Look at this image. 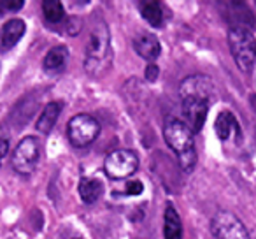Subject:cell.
Listing matches in <instances>:
<instances>
[{
  "instance_id": "6da1fadb",
  "label": "cell",
  "mask_w": 256,
  "mask_h": 239,
  "mask_svg": "<svg viewBox=\"0 0 256 239\" xmlns=\"http://www.w3.org/2000/svg\"><path fill=\"white\" fill-rule=\"evenodd\" d=\"M164 139L167 146L178 155L179 165L184 172H192L196 165L195 134L192 132L184 120L172 118L164 127Z\"/></svg>"
},
{
  "instance_id": "7a4b0ae2",
  "label": "cell",
  "mask_w": 256,
  "mask_h": 239,
  "mask_svg": "<svg viewBox=\"0 0 256 239\" xmlns=\"http://www.w3.org/2000/svg\"><path fill=\"white\" fill-rule=\"evenodd\" d=\"M84 53V69L88 74L96 76L107 67L110 55V32L104 20H93Z\"/></svg>"
},
{
  "instance_id": "3957f363",
  "label": "cell",
  "mask_w": 256,
  "mask_h": 239,
  "mask_svg": "<svg viewBox=\"0 0 256 239\" xmlns=\"http://www.w3.org/2000/svg\"><path fill=\"white\" fill-rule=\"evenodd\" d=\"M228 48L242 72L252 71L256 64V39L246 27H234L228 32Z\"/></svg>"
},
{
  "instance_id": "277c9868",
  "label": "cell",
  "mask_w": 256,
  "mask_h": 239,
  "mask_svg": "<svg viewBox=\"0 0 256 239\" xmlns=\"http://www.w3.org/2000/svg\"><path fill=\"white\" fill-rule=\"evenodd\" d=\"M100 136V123L88 113H79L67 123V137L74 148H86Z\"/></svg>"
},
{
  "instance_id": "5b68a950",
  "label": "cell",
  "mask_w": 256,
  "mask_h": 239,
  "mask_svg": "<svg viewBox=\"0 0 256 239\" xmlns=\"http://www.w3.org/2000/svg\"><path fill=\"white\" fill-rule=\"evenodd\" d=\"M40 160V141L36 136H26L12 151V169L22 176H30Z\"/></svg>"
},
{
  "instance_id": "8992f818",
  "label": "cell",
  "mask_w": 256,
  "mask_h": 239,
  "mask_svg": "<svg viewBox=\"0 0 256 239\" xmlns=\"http://www.w3.org/2000/svg\"><path fill=\"white\" fill-rule=\"evenodd\" d=\"M104 169L112 179H126L134 176L139 169V157L134 150H114L104 160Z\"/></svg>"
},
{
  "instance_id": "52a82bcc",
  "label": "cell",
  "mask_w": 256,
  "mask_h": 239,
  "mask_svg": "<svg viewBox=\"0 0 256 239\" xmlns=\"http://www.w3.org/2000/svg\"><path fill=\"white\" fill-rule=\"evenodd\" d=\"M210 230L216 239H249V232L230 211H218L210 220Z\"/></svg>"
},
{
  "instance_id": "ba28073f",
  "label": "cell",
  "mask_w": 256,
  "mask_h": 239,
  "mask_svg": "<svg viewBox=\"0 0 256 239\" xmlns=\"http://www.w3.org/2000/svg\"><path fill=\"white\" fill-rule=\"evenodd\" d=\"M210 100L200 99V97H184L182 99V116L184 123L192 129L193 134H198L202 130L204 123L207 120Z\"/></svg>"
},
{
  "instance_id": "9c48e42d",
  "label": "cell",
  "mask_w": 256,
  "mask_h": 239,
  "mask_svg": "<svg viewBox=\"0 0 256 239\" xmlns=\"http://www.w3.org/2000/svg\"><path fill=\"white\" fill-rule=\"evenodd\" d=\"M179 93H181V99H184V97H200V99L210 100L214 97V85L207 76L195 74L186 78L181 83Z\"/></svg>"
},
{
  "instance_id": "30bf717a",
  "label": "cell",
  "mask_w": 256,
  "mask_h": 239,
  "mask_svg": "<svg viewBox=\"0 0 256 239\" xmlns=\"http://www.w3.org/2000/svg\"><path fill=\"white\" fill-rule=\"evenodd\" d=\"M134 50L140 58L148 60L150 64H154L162 53V44L158 37L151 32H140L134 37Z\"/></svg>"
},
{
  "instance_id": "8fae6325",
  "label": "cell",
  "mask_w": 256,
  "mask_h": 239,
  "mask_svg": "<svg viewBox=\"0 0 256 239\" xmlns=\"http://www.w3.org/2000/svg\"><path fill=\"white\" fill-rule=\"evenodd\" d=\"M26 32V23L20 18H12L9 22H6V25L2 27V34H0V46L2 50H11L20 43L23 36Z\"/></svg>"
},
{
  "instance_id": "7c38bea8",
  "label": "cell",
  "mask_w": 256,
  "mask_h": 239,
  "mask_svg": "<svg viewBox=\"0 0 256 239\" xmlns=\"http://www.w3.org/2000/svg\"><path fill=\"white\" fill-rule=\"evenodd\" d=\"M68 57H70V53H68L67 46H62L60 44V46L51 48L46 53V57H44V62H42L44 71L50 72V74H58V72H62L65 69V65H67V62H68Z\"/></svg>"
},
{
  "instance_id": "4fadbf2b",
  "label": "cell",
  "mask_w": 256,
  "mask_h": 239,
  "mask_svg": "<svg viewBox=\"0 0 256 239\" xmlns=\"http://www.w3.org/2000/svg\"><path fill=\"white\" fill-rule=\"evenodd\" d=\"M64 109V104L58 102V100H53V102H48L46 107L40 113L39 120H37L36 127L40 134H50L53 130V127L56 125L58 118H60V113Z\"/></svg>"
},
{
  "instance_id": "5bb4252c",
  "label": "cell",
  "mask_w": 256,
  "mask_h": 239,
  "mask_svg": "<svg viewBox=\"0 0 256 239\" xmlns=\"http://www.w3.org/2000/svg\"><path fill=\"white\" fill-rule=\"evenodd\" d=\"M164 239H182V223L172 204H167L164 214Z\"/></svg>"
},
{
  "instance_id": "9a60e30c",
  "label": "cell",
  "mask_w": 256,
  "mask_h": 239,
  "mask_svg": "<svg viewBox=\"0 0 256 239\" xmlns=\"http://www.w3.org/2000/svg\"><path fill=\"white\" fill-rule=\"evenodd\" d=\"M102 193H104V185L100 179L88 178V176L81 178V181H79V195H81L84 204L96 202L102 197Z\"/></svg>"
},
{
  "instance_id": "2e32d148",
  "label": "cell",
  "mask_w": 256,
  "mask_h": 239,
  "mask_svg": "<svg viewBox=\"0 0 256 239\" xmlns=\"http://www.w3.org/2000/svg\"><path fill=\"white\" fill-rule=\"evenodd\" d=\"M214 130H216V136L221 141H226L235 130H238L237 120H235V116L230 111H221L218 114L216 122H214Z\"/></svg>"
},
{
  "instance_id": "e0dca14e",
  "label": "cell",
  "mask_w": 256,
  "mask_h": 239,
  "mask_svg": "<svg viewBox=\"0 0 256 239\" xmlns=\"http://www.w3.org/2000/svg\"><path fill=\"white\" fill-rule=\"evenodd\" d=\"M139 9L142 18L150 23L151 27H162L164 25V9H162L160 2H139Z\"/></svg>"
},
{
  "instance_id": "ac0fdd59",
  "label": "cell",
  "mask_w": 256,
  "mask_h": 239,
  "mask_svg": "<svg viewBox=\"0 0 256 239\" xmlns=\"http://www.w3.org/2000/svg\"><path fill=\"white\" fill-rule=\"evenodd\" d=\"M42 13L44 18L50 23H60L65 18V9L62 6V2H58V0H44Z\"/></svg>"
},
{
  "instance_id": "d6986e66",
  "label": "cell",
  "mask_w": 256,
  "mask_h": 239,
  "mask_svg": "<svg viewBox=\"0 0 256 239\" xmlns=\"http://www.w3.org/2000/svg\"><path fill=\"white\" fill-rule=\"evenodd\" d=\"M25 4V0H0V9L8 11H20Z\"/></svg>"
},
{
  "instance_id": "ffe728a7",
  "label": "cell",
  "mask_w": 256,
  "mask_h": 239,
  "mask_svg": "<svg viewBox=\"0 0 256 239\" xmlns=\"http://www.w3.org/2000/svg\"><path fill=\"white\" fill-rule=\"evenodd\" d=\"M9 153V136L4 129H0V160Z\"/></svg>"
},
{
  "instance_id": "44dd1931",
  "label": "cell",
  "mask_w": 256,
  "mask_h": 239,
  "mask_svg": "<svg viewBox=\"0 0 256 239\" xmlns=\"http://www.w3.org/2000/svg\"><path fill=\"white\" fill-rule=\"evenodd\" d=\"M124 192H126L128 195H140V193L144 192V185L140 181H130V183H126Z\"/></svg>"
},
{
  "instance_id": "7402d4cb",
  "label": "cell",
  "mask_w": 256,
  "mask_h": 239,
  "mask_svg": "<svg viewBox=\"0 0 256 239\" xmlns=\"http://www.w3.org/2000/svg\"><path fill=\"white\" fill-rule=\"evenodd\" d=\"M158 74H160V69H158V65L156 64H150L146 67V79L150 83H153V81H156L158 79Z\"/></svg>"
}]
</instances>
